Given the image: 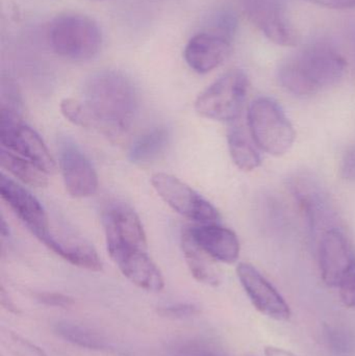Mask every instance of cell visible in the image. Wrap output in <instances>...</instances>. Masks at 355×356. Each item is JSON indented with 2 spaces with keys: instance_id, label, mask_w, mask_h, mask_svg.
Wrapping results in <instances>:
<instances>
[{
  "instance_id": "obj_1",
  "label": "cell",
  "mask_w": 355,
  "mask_h": 356,
  "mask_svg": "<svg viewBox=\"0 0 355 356\" xmlns=\"http://www.w3.org/2000/svg\"><path fill=\"white\" fill-rule=\"evenodd\" d=\"M345 70V58L337 50L314 44L281 62L277 79L289 93L310 97L339 83Z\"/></svg>"
},
{
  "instance_id": "obj_2",
  "label": "cell",
  "mask_w": 355,
  "mask_h": 356,
  "mask_svg": "<svg viewBox=\"0 0 355 356\" xmlns=\"http://www.w3.org/2000/svg\"><path fill=\"white\" fill-rule=\"evenodd\" d=\"M83 100L93 122L112 133H121L131 124L139 102L131 79L115 70L94 73L85 83Z\"/></svg>"
},
{
  "instance_id": "obj_3",
  "label": "cell",
  "mask_w": 355,
  "mask_h": 356,
  "mask_svg": "<svg viewBox=\"0 0 355 356\" xmlns=\"http://www.w3.org/2000/svg\"><path fill=\"white\" fill-rule=\"evenodd\" d=\"M247 127L258 149L283 156L293 147L296 131L281 104L270 97H258L250 104Z\"/></svg>"
},
{
  "instance_id": "obj_4",
  "label": "cell",
  "mask_w": 355,
  "mask_h": 356,
  "mask_svg": "<svg viewBox=\"0 0 355 356\" xmlns=\"http://www.w3.org/2000/svg\"><path fill=\"white\" fill-rule=\"evenodd\" d=\"M48 41L53 51L74 62H85L101 49L102 33L88 16L64 14L56 17L48 29Z\"/></svg>"
},
{
  "instance_id": "obj_5",
  "label": "cell",
  "mask_w": 355,
  "mask_h": 356,
  "mask_svg": "<svg viewBox=\"0 0 355 356\" xmlns=\"http://www.w3.org/2000/svg\"><path fill=\"white\" fill-rule=\"evenodd\" d=\"M248 89L247 74L241 69H231L198 96L196 112L204 118L233 122L241 115Z\"/></svg>"
},
{
  "instance_id": "obj_6",
  "label": "cell",
  "mask_w": 355,
  "mask_h": 356,
  "mask_svg": "<svg viewBox=\"0 0 355 356\" xmlns=\"http://www.w3.org/2000/svg\"><path fill=\"white\" fill-rule=\"evenodd\" d=\"M0 141L2 147L31 161L47 175L56 171V163L43 140L23 123L20 114L1 108Z\"/></svg>"
},
{
  "instance_id": "obj_7",
  "label": "cell",
  "mask_w": 355,
  "mask_h": 356,
  "mask_svg": "<svg viewBox=\"0 0 355 356\" xmlns=\"http://www.w3.org/2000/svg\"><path fill=\"white\" fill-rule=\"evenodd\" d=\"M151 184L158 196L177 213L197 224H217L220 213L216 207L204 199L191 186L173 175L158 173Z\"/></svg>"
},
{
  "instance_id": "obj_8",
  "label": "cell",
  "mask_w": 355,
  "mask_h": 356,
  "mask_svg": "<svg viewBox=\"0 0 355 356\" xmlns=\"http://www.w3.org/2000/svg\"><path fill=\"white\" fill-rule=\"evenodd\" d=\"M289 188L306 213L314 236L338 227V215L333 201L316 177L306 173L294 175L289 180Z\"/></svg>"
},
{
  "instance_id": "obj_9",
  "label": "cell",
  "mask_w": 355,
  "mask_h": 356,
  "mask_svg": "<svg viewBox=\"0 0 355 356\" xmlns=\"http://www.w3.org/2000/svg\"><path fill=\"white\" fill-rule=\"evenodd\" d=\"M319 267L325 284L339 288L355 273V249L339 227L323 232L319 238Z\"/></svg>"
},
{
  "instance_id": "obj_10",
  "label": "cell",
  "mask_w": 355,
  "mask_h": 356,
  "mask_svg": "<svg viewBox=\"0 0 355 356\" xmlns=\"http://www.w3.org/2000/svg\"><path fill=\"white\" fill-rule=\"evenodd\" d=\"M242 10L271 42L293 47L299 41L297 31L290 23L283 0H241Z\"/></svg>"
},
{
  "instance_id": "obj_11",
  "label": "cell",
  "mask_w": 355,
  "mask_h": 356,
  "mask_svg": "<svg viewBox=\"0 0 355 356\" xmlns=\"http://www.w3.org/2000/svg\"><path fill=\"white\" fill-rule=\"evenodd\" d=\"M108 253L120 250H146L147 238L141 220L131 207L123 203L110 205L104 213Z\"/></svg>"
},
{
  "instance_id": "obj_12",
  "label": "cell",
  "mask_w": 355,
  "mask_h": 356,
  "mask_svg": "<svg viewBox=\"0 0 355 356\" xmlns=\"http://www.w3.org/2000/svg\"><path fill=\"white\" fill-rule=\"evenodd\" d=\"M237 275L252 305L261 314L281 322L291 318V309L287 301L254 266L240 263Z\"/></svg>"
},
{
  "instance_id": "obj_13",
  "label": "cell",
  "mask_w": 355,
  "mask_h": 356,
  "mask_svg": "<svg viewBox=\"0 0 355 356\" xmlns=\"http://www.w3.org/2000/svg\"><path fill=\"white\" fill-rule=\"evenodd\" d=\"M60 167L66 190L75 198H85L97 192L98 177L89 159L69 139L60 144Z\"/></svg>"
},
{
  "instance_id": "obj_14",
  "label": "cell",
  "mask_w": 355,
  "mask_h": 356,
  "mask_svg": "<svg viewBox=\"0 0 355 356\" xmlns=\"http://www.w3.org/2000/svg\"><path fill=\"white\" fill-rule=\"evenodd\" d=\"M0 194L27 229L42 242L49 232L50 224L41 202L26 188L4 175L0 179Z\"/></svg>"
},
{
  "instance_id": "obj_15",
  "label": "cell",
  "mask_w": 355,
  "mask_h": 356,
  "mask_svg": "<svg viewBox=\"0 0 355 356\" xmlns=\"http://www.w3.org/2000/svg\"><path fill=\"white\" fill-rule=\"evenodd\" d=\"M231 50V40L212 31H204L190 39L183 56L192 70L206 74L218 68L229 58Z\"/></svg>"
},
{
  "instance_id": "obj_16",
  "label": "cell",
  "mask_w": 355,
  "mask_h": 356,
  "mask_svg": "<svg viewBox=\"0 0 355 356\" xmlns=\"http://www.w3.org/2000/svg\"><path fill=\"white\" fill-rule=\"evenodd\" d=\"M50 250L65 261L81 269L98 272L102 270L101 259L97 251L88 241L66 228L51 229L42 241Z\"/></svg>"
},
{
  "instance_id": "obj_17",
  "label": "cell",
  "mask_w": 355,
  "mask_h": 356,
  "mask_svg": "<svg viewBox=\"0 0 355 356\" xmlns=\"http://www.w3.org/2000/svg\"><path fill=\"white\" fill-rule=\"evenodd\" d=\"M190 236L198 247L215 261L233 264L238 261L241 251L237 234L220 224H197L187 227Z\"/></svg>"
},
{
  "instance_id": "obj_18",
  "label": "cell",
  "mask_w": 355,
  "mask_h": 356,
  "mask_svg": "<svg viewBox=\"0 0 355 356\" xmlns=\"http://www.w3.org/2000/svg\"><path fill=\"white\" fill-rule=\"evenodd\" d=\"M110 255L123 275L135 286L148 292H160L164 289L162 272L150 259L147 251L133 249L116 251Z\"/></svg>"
},
{
  "instance_id": "obj_19",
  "label": "cell",
  "mask_w": 355,
  "mask_h": 356,
  "mask_svg": "<svg viewBox=\"0 0 355 356\" xmlns=\"http://www.w3.org/2000/svg\"><path fill=\"white\" fill-rule=\"evenodd\" d=\"M227 144L231 160L240 170L250 172L262 164L258 146L252 140L249 131L246 133L241 125L235 124L229 129Z\"/></svg>"
},
{
  "instance_id": "obj_20",
  "label": "cell",
  "mask_w": 355,
  "mask_h": 356,
  "mask_svg": "<svg viewBox=\"0 0 355 356\" xmlns=\"http://www.w3.org/2000/svg\"><path fill=\"white\" fill-rule=\"evenodd\" d=\"M181 248L185 263L194 278L206 286H219L220 276L218 272L208 259L210 257L194 242L188 228H185L181 234Z\"/></svg>"
},
{
  "instance_id": "obj_21",
  "label": "cell",
  "mask_w": 355,
  "mask_h": 356,
  "mask_svg": "<svg viewBox=\"0 0 355 356\" xmlns=\"http://www.w3.org/2000/svg\"><path fill=\"white\" fill-rule=\"evenodd\" d=\"M170 142V131L167 127H158L140 136L129 152L131 163L138 165L149 164L166 150Z\"/></svg>"
},
{
  "instance_id": "obj_22",
  "label": "cell",
  "mask_w": 355,
  "mask_h": 356,
  "mask_svg": "<svg viewBox=\"0 0 355 356\" xmlns=\"http://www.w3.org/2000/svg\"><path fill=\"white\" fill-rule=\"evenodd\" d=\"M2 168L8 170L13 177L18 178L23 184L35 188H43L47 186V173L35 166L31 161L1 148L0 154Z\"/></svg>"
},
{
  "instance_id": "obj_23",
  "label": "cell",
  "mask_w": 355,
  "mask_h": 356,
  "mask_svg": "<svg viewBox=\"0 0 355 356\" xmlns=\"http://www.w3.org/2000/svg\"><path fill=\"white\" fill-rule=\"evenodd\" d=\"M53 330L60 339L81 348L104 350L108 347L106 340L100 334L81 324L58 322Z\"/></svg>"
},
{
  "instance_id": "obj_24",
  "label": "cell",
  "mask_w": 355,
  "mask_h": 356,
  "mask_svg": "<svg viewBox=\"0 0 355 356\" xmlns=\"http://www.w3.org/2000/svg\"><path fill=\"white\" fill-rule=\"evenodd\" d=\"M0 340L2 346L12 356H47L43 349L6 328L1 327Z\"/></svg>"
},
{
  "instance_id": "obj_25",
  "label": "cell",
  "mask_w": 355,
  "mask_h": 356,
  "mask_svg": "<svg viewBox=\"0 0 355 356\" xmlns=\"http://www.w3.org/2000/svg\"><path fill=\"white\" fill-rule=\"evenodd\" d=\"M60 112L67 120L77 127H89L94 123L85 104L77 100L71 99V98L62 100Z\"/></svg>"
},
{
  "instance_id": "obj_26",
  "label": "cell",
  "mask_w": 355,
  "mask_h": 356,
  "mask_svg": "<svg viewBox=\"0 0 355 356\" xmlns=\"http://www.w3.org/2000/svg\"><path fill=\"white\" fill-rule=\"evenodd\" d=\"M1 108L20 115L22 108V98L18 86L6 75H2L1 79Z\"/></svg>"
},
{
  "instance_id": "obj_27",
  "label": "cell",
  "mask_w": 355,
  "mask_h": 356,
  "mask_svg": "<svg viewBox=\"0 0 355 356\" xmlns=\"http://www.w3.org/2000/svg\"><path fill=\"white\" fill-rule=\"evenodd\" d=\"M158 313L168 319L181 320L199 315L200 309L193 303H175V305L160 307Z\"/></svg>"
},
{
  "instance_id": "obj_28",
  "label": "cell",
  "mask_w": 355,
  "mask_h": 356,
  "mask_svg": "<svg viewBox=\"0 0 355 356\" xmlns=\"http://www.w3.org/2000/svg\"><path fill=\"white\" fill-rule=\"evenodd\" d=\"M35 299L46 307L68 309L74 305V299L65 294L56 292H41L35 294Z\"/></svg>"
},
{
  "instance_id": "obj_29",
  "label": "cell",
  "mask_w": 355,
  "mask_h": 356,
  "mask_svg": "<svg viewBox=\"0 0 355 356\" xmlns=\"http://www.w3.org/2000/svg\"><path fill=\"white\" fill-rule=\"evenodd\" d=\"M171 356H216L208 348L196 343H181L171 348Z\"/></svg>"
},
{
  "instance_id": "obj_30",
  "label": "cell",
  "mask_w": 355,
  "mask_h": 356,
  "mask_svg": "<svg viewBox=\"0 0 355 356\" xmlns=\"http://www.w3.org/2000/svg\"><path fill=\"white\" fill-rule=\"evenodd\" d=\"M340 175L347 181L355 182V145L348 148L340 164Z\"/></svg>"
},
{
  "instance_id": "obj_31",
  "label": "cell",
  "mask_w": 355,
  "mask_h": 356,
  "mask_svg": "<svg viewBox=\"0 0 355 356\" xmlns=\"http://www.w3.org/2000/svg\"><path fill=\"white\" fill-rule=\"evenodd\" d=\"M339 289L343 305L349 309H355V273L349 276Z\"/></svg>"
},
{
  "instance_id": "obj_32",
  "label": "cell",
  "mask_w": 355,
  "mask_h": 356,
  "mask_svg": "<svg viewBox=\"0 0 355 356\" xmlns=\"http://www.w3.org/2000/svg\"><path fill=\"white\" fill-rule=\"evenodd\" d=\"M308 1L331 8H355V0H308Z\"/></svg>"
},
{
  "instance_id": "obj_33",
  "label": "cell",
  "mask_w": 355,
  "mask_h": 356,
  "mask_svg": "<svg viewBox=\"0 0 355 356\" xmlns=\"http://www.w3.org/2000/svg\"><path fill=\"white\" fill-rule=\"evenodd\" d=\"M0 302H1V307L6 311H8V313L14 314V315H20V309L15 305L14 301L10 298V294L6 292L3 286H1V290H0Z\"/></svg>"
},
{
  "instance_id": "obj_34",
  "label": "cell",
  "mask_w": 355,
  "mask_h": 356,
  "mask_svg": "<svg viewBox=\"0 0 355 356\" xmlns=\"http://www.w3.org/2000/svg\"><path fill=\"white\" fill-rule=\"evenodd\" d=\"M264 353L266 356H298L294 355L291 351L279 348V347L272 346V345H269V346L265 347Z\"/></svg>"
},
{
  "instance_id": "obj_35",
  "label": "cell",
  "mask_w": 355,
  "mask_h": 356,
  "mask_svg": "<svg viewBox=\"0 0 355 356\" xmlns=\"http://www.w3.org/2000/svg\"><path fill=\"white\" fill-rule=\"evenodd\" d=\"M2 236H6L8 234V228L6 226V222L2 221V229H1Z\"/></svg>"
}]
</instances>
